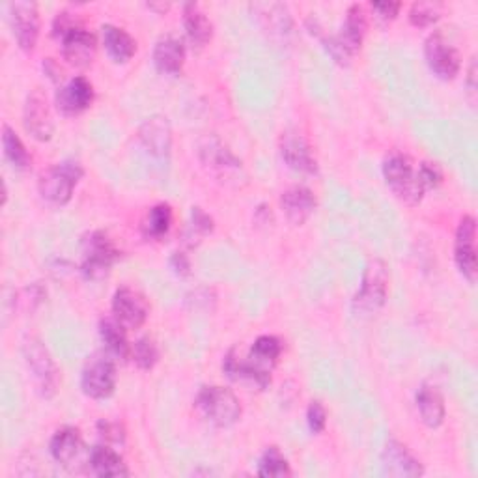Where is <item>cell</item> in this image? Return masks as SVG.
<instances>
[{
    "label": "cell",
    "instance_id": "obj_1",
    "mask_svg": "<svg viewBox=\"0 0 478 478\" xmlns=\"http://www.w3.org/2000/svg\"><path fill=\"white\" fill-rule=\"evenodd\" d=\"M195 408L204 421L215 428H230L241 419V403L238 396L225 387H202L197 394Z\"/></svg>",
    "mask_w": 478,
    "mask_h": 478
},
{
    "label": "cell",
    "instance_id": "obj_2",
    "mask_svg": "<svg viewBox=\"0 0 478 478\" xmlns=\"http://www.w3.org/2000/svg\"><path fill=\"white\" fill-rule=\"evenodd\" d=\"M383 178L391 191L410 206H417L426 193L419 178V168H415V163L406 154H391L383 161Z\"/></svg>",
    "mask_w": 478,
    "mask_h": 478
},
{
    "label": "cell",
    "instance_id": "obj_3",
    "mask_svg": "<svg viewBox=\"0 0 478 478\" xmlns=\"http://www.w3.org/2000/svg\"><path fill=\"white\" fill-rule=\"evenodd\" d=\"M83 176L85 170L77 161H62L40 176V195L53 206H66Z\"/></svg>",
    "mask_w": 478,
    "mask_h": 478
},
{
    "label": "cell",
    "instance_id": "obj_4",
    "mask_svg": "<svg viewBox=\"0 0 478 478\" xmlns=\"http://www.w3.org/2000/svg\"><path fill=\"white\" fill-rule=\"evenodd\" d=\"M364 32H366V14L362 6L353 5L346 14V21L342 25L341 34L333 36V38L323 40L325 49L329 51L331 56H333L337 64L350 66L355 53L361 49Z\"/></svg>",
    "mask_w": 478,
    "mask_h": 478
},
{
    "label": "cell",
    "instance_id": "obj_5",
    "mask_svg": "<svg viewBox=\"0 0 478 478\" xmlns=\"http://www.w3.org/2000/svg\"><path fill=\"white\" fill-rule=\"evenodd\" d=\"M389 291V268L383 260L374 259L364 268L362 282L353 298V310L361 314L378 312L385 301Z\"/></svg>",
    "mask_w": 478,
    "mask_h": 478
},
{
    "label": "cell",
    "instance_id": "obj_6",
    "mask_svg": "<svg viewBox=\"0 0 478 478\" xmlns=\"http://www.w3.org/2000/svg\"><path fill=\"white\" fill-rule=\"evenodd\" d=\"M117 364L115 359L107 351L90 357L83 369L81 376V389L86 396L94 400H105L113 396L117 389Z\"/></svg>",
    "mask_w": 478,
    "mask_h": 478
},
{
    "label": "cell",
    "instance_id": "obj_7",
    "mask_svg": "<svg viewBox=\"0 0 478 478\" xmlns=\"http://www.w3.org/2000/svg\"><path fill=\"white\" fill-rule=\"evenodd\" d=\"M23 357H25L26 369L32 374V380H34L38 392L44 398L55 396L56 385H58V376H56V366H55L49 351L46 350V346L40 341L28 339L23 344Z\"/></svg>",
    "mask_w": 478,
    "mask_h": 478
},
{
    "label": "cell",
    "instance_id": "obj_8",
    "mask_svg": "<svg viewBox=\"0 0 478 478\" xmlns=\"http://www.w3.org/2000/svg\"><path fill=\"white\" fill-rule=\"evenodd\" d=\"M85 247V260L81 271L90 280L105 279L113 268V264L120 259V250L115 247L103 232H92L83 241Z\"/></svg>",
    "mask_w": 478,
    "mask_h": 478
},
{
    "label": "cell",
    "instance_id": "obj_9",
    "mask_svg": "<svg viewBox=\"0 0 478 478\" xmlns=\"http://www.w3.org/2000/svg\"><path fill=\"white\" fill-rule=\"evenodd\" d=\"M426 64L435 77L453 81L462 67V58L456 47L441 32L432 34L424 44Z\"/></svg>",
    "mask_w": 478,
    "mask_h": 478
},
{
    "label": "cell",
    "instance_id": "obj_10",
    "mask_svg": "<svg viewBox=\"0 0 478 478\" xmlns=\"http://www.w3.org/2000/svg\"><path fill=\"white\" fill-rule=\"evenodd\" d=\"M8 17L12 25L14 38L23 51H32L40 36V14L38 5L19 0V3L8 5Z\"/></svg>",
    "mask_w": 478,
    "mask_h": 478
},
{
    "label": "cell",
    "instance_id": "obj_11",
    "mask_svg": "<svg viewBox=\"0 0 478 478\" xmlns=\"http://www.w3.org/2000/svg\"><path fill=\"white\" fill-rule=\"evenodd\" d=\"M454 262L458 271L469 280L474 282L478 275V259H476V220L471 215H465L456 230L454 241Z\"/></svg>",
    "mask_w": 478,
    "mask_h": 478
},
{
    "label": "cell",
    "instance_id": "obj_12",
    "mask_svg": "<svg viewBox=\"0 0 478 478\" xmlns=\"http://www.w3.org/2000/svg\"><path fill=\"white\" fill-rule=\"evenodd\" d=\"M51 456L69 471H79L86 458V447L77 428L64 426L51 439Z\"/></svg>",
    "mask_w": 478,
    "mask_h": 478
},
{
    "label": "cell",
    "instance_id": "obj_13",
    "mask_svg": "<svg viewBox=\"0 0 478 478\" xmlns=\"http://www.w3.org/2000/svg\"><path fill=\"white\" fill-rule=\"evenodd\" d=\"M23 124H25V129L36 140H40V142L51 140L55 133V122H53L47 97L40 90H34L32 94L26 96L25 110H23Z\"/></svg>",
    "mask_w": 478,
    "mask_h": 478
},
{
    "label": "cell",
    "instance_id": "obj_14",
    "mask_svg": "<svg viewBox=\"0 0 478 478\" xmlns=\"http://www.w3.org/2000/svg\"><path fill=\"white\" fill-rule=\"evenodd\" d=\"M113 314L126 329H138L148 318L150 307L140 291L124 286L113 298Z\"/></svg>",
    "mask_w": 478,
    "mask_h": 478
},
{
    "label": "cell",
    "instance_id": "obj_15",
    "mask_svg": "<svg viewBox=\"0 0 478 478\" xmlns=\"http://www.w3.org/2000/svg\"><path fill=\"white\" fill-rule=\"evenodd\" d=\"M280 156L284 163L300 174L314 176L318 172V161L312 154V148L300 133H282L280 137Z\"/></svg>",
    "mask_w": 478,
    "mask_h": 478
},
{
    "label": "cell",
    "instance_id": "obj_16",
    "mask_svg": "<svg viewBox=\"0 0 478 478\" xmlns=\"http://www.w3.org/2000/svg\"><path fill=\"white\" fill-rule=\"evenodd\" d=\"M138 140L144 150L154 158H167L172 148V127L167 117L154 115L138 127Z\"/></svg>",
    "mask_w": 478,
    "mask_h": 478
},
{
    "label": "cell",
    "instance_id": "obj_17",
    "mask_svg": "<svg viewBox=\"0 0 478 478\" xmlns=\"http://www.w3.org/2000/svg\"><path fill=\"white\" fill-rule=\"evenodd\" d=\"M60 42H62V56L69 66L83 69L94 62L97 40L96 36L85 26H79L69 32Z\"/></svg>",
    "mask_w": 478,
    "mask_h": 478
},
{
    "label": "cell",
    "instance_id": "obj_18",
    "mask_svg": "<svg viewBox=\"0 0 478 478\" xmlns=\"http://www.w3.org/2000/svg\"><path fill=\"white\" fill-rule=\"evenodd\" d=\"M381 465L389 476L408 478L424 474L421 462L408 451L406 445H402L396 439H391L385 443L381 453Z\"/></svg>",
    "mask_w": 478,
    "mask_h": 478
},
{
    "label": "cell",
    "instance_id": "obj_19",
    "mask_svg": "<svg viewBox=\"0 0 478 478\" xmlns=\"http://www.w3.org/2000/svg\"><path fill=\"white\" fill-rule=\"evenodd\" d=\"M94 103V86L86 77H76L56 92V108L66 117L79 115Z\"/></svg>",
    "mask_w": 478,
    "mask_h": 478
},
{
    "label": "cell",
    "instance_id": "obj_20",
    "mask_svg": "<svg viewBox=\"0 0 478 478\" xmlns=\"http://www.w3.org/2000/svg\"><path fill=\"white\" fill-rule=\"evenodd\" d=\"M250 10L256 17H259L262 28L270 34L271 40L286 42L290 38L293 30V21L284 5L259 3V5H252Z\"/></svg>",
    "mask_w": 478,
    "mask_h": 478
},
{
    "label": "cell",
    "instance_id": "obj_21",
    "mask_svg": "<svg viewBox=\"0 0 478 478\" xmlns=\"http://www.w3.org/2000/svg\"><path fill=\"white\" fill-rule=\"evenodd\" d=\"M280 208L291 225L301 227L307 223L309 217L316 209V197L309 188L303 186L290 188L280 197Z\"/></svg>",
    "mask_w": 478,
    "mask_h": 478
},
{
    "label": "cell",
    "instance_id": "obj_22",
    "mask_svg": "<svg viewBox=\"0 0 478 478\" xmlns=\"http://www.w3.org/2000/svg\"><path fill=\"white\" fill-rule=\"evenodd\" d=\"M186 62V44L176 36H163L154 47V64L165 76H178Z\"/></svg>",
    "mask_w": 478,
    "mask_h": 478
},
{
    "label": "cell",
    "instance_id": "obj_23",
    "mask_svg": "<svg viewBox=\"0 0 478 478\" xmlns=\"http://www.w3.org/2000/svg\"><path fill=\"white\" fill-rule=\"evenodd\" d=\"M223 371L227 372V376L232 381H238V383H249V385H254L259 389H268L271 385V376L260 374L247 361V357H243L236 348H232L227 353L225 362H223Z\"/></svg>",
    "mask_w": 478,
    "mask_h": 478
},
{
    "label": "cell",
    "instance_id": "obj_24",
    "mask_svg": "<svg viewBox=\"0 0 478 478\" xmlns=\"http://www.w3.org/2000/svg\"><path fill=\"white\" fill-rule=\"evenodd\" d=\"M101 40H103L105 51L117 64L129 62L137 53V42L133 40V36L120 26L103 25L101 26Z\"/></svg>",
    "mask_w": 478,
    "mask_h": 478
},
{
    "label": "cell",
    "instance_id": "obj_25",
    "mask_svg": "<svg viewBox=\"0 0 478 478\" xmlns=\"http://www.w3.org/2000/svg\"><path fill=\"white\" fill-rule=\"evenodd\" d=\"M282 353V342L277 337L264 335L254 341L252 348L247 353V361L254 366L256 371L264 376H271V371Z\"/></svg>",
    "mask_w": 478,
    "mask_h": 478
},
{
    "label": "cell",
    "instance_id": "obj_26",
    "mask_svg": "<svg viewBox=\"0 0 478 478\" xmlns=\"http://www.w3.org/2000/svg\"><path fill=\"white\" fill-rule=\"evenodd\" d=\"M88 463L92 467V471L97 476H107V478H122V476H129V469L124 462V458L117 453V449H113L110 445H97L90 451L88 456Z\"/></svg>",
    "mask_w": 478,
    "mask_h": 478
},
{
    "label": "cell",
    "instance_id": "obj_27",
    "mask_svg": "<svg viewBox=\"0 0 478 478\" xmlns=\"http://www.w3.org/2000/svg\"><path fill=\"white\" fill-rule=\"evenodd\" d=\"M183 26H186L188 42L191 44L193 49H202L211 40L213 25L197 5L183 6Z\"/></svg>",
    "mask_w": 478,
    "mask_h": 478
},
{
    "label": "cell",
    "instance_id": "obj_28",
    "mask_svg": "<svg viewBox=\"0 0 478 478\" xmlns=\"http://www.w3.org/2000/svg\"><path fill=\"white\" fill-rule=\"evenodd\" d=\"M417 410L428 428H437L445 421V400L433 385H422L417 392Z\"/></svg>",
    "mask_w": 478,
    "mask_h": 478
},
{
    "label": "cell",
    "instance_id": "obj_29",
    "mask_svg": "<svg viewBox=\"0 0 478 478\" xmlns=\"http://www.w3.org/2000/svg\"><path fill=\"white\" fill-rule=\"evenodd\" d=\"M99 335L105 344V351L113 359H129L131 344L126 335V327L117 320H103L99 323Z\"/></svg>",
    "mask_w": 478,
    "mask_h": 478
},
{
    "label": "cell",
    "instance_id": "obj_30",
    "mask_svg": "<svg viewBox=\"0 0 478 478\" xmlns=\"http://www.w3.org/2000/svg\"><path fill=\"white\" fill-rule=\"evenodd\" d=\"M200 158L208 167L219 172H230L241 168V161L234 158V154L227 146H223V142L215 137H209L200 144Z\"/></svg>",
    "mask_w": 478,
    "mask_h": 478
},
{
    "label": "cell",
    "instance_id": "obj_31",
    "mask_svg": "<svg viewBox=\"0 0 478 478\" xmlns=\"http://www.w3.org/2000/svg\"><path fill=\"white\" fill-rule=\"evenodd\" d=\"M172 227V208L168 204L154 206L142 223V232L148 239H161Z\"/></svg>",
    "mask_w": 478,
    "mask_h": 478
},
{
    "label": "cell",
    "instance_id": "obj_32",
    "mask_svg": "<svg viewBox=\"0 0 478 478\" xmlns=\"http://www.w3.org/2000/svg\"><path fill=\"white\" fill-rule=\"evenodd\" d=\"M3 148H5V158L12 163L15 170H28L32 165V158L26 152L23 140L17 137V133L5 124L3 127Z\"/></svg>",
    "mask_w": 478,
    "mask_h": 478
},
{
    "label": "cell",
    "instance_id": "obj_33",
    "mask_svg": "<svg viewBox=\"0 0 478 478\" xmlns=\"http://www.w3.org/2000/svg\"><path fill=\"white\" fill-rule=\"evenodd\" d=\"M259 474L270 478H284L291 474V469L282 453L277 447H270L259 462Z\"/></svg>",
    "mask_w": 478,
    "mask_h": 478
},
{
    "label": "cell",
    "instance_id": "obj_34",
    "mask_svg": "<svg viewBox=\"0 0 478 478\" xmlns=\"http://www.w3.org/2000/svg\"><path fill=\"white\" fill-rule=\"evenodd\" d=\"M129 359L135 361L138 369L152 371L159 361V350L152 339L142 337L131 346V357Z\"/></svg>",
    "mask_w": 478,
    "mask_h": 478
},
{
    "label": "cell",
    "instance_id": "obj_35",
    "mask_svg": "<svg viewBox=\"0 0 478 478\" xmlns=\"http://www.w3.org/2000/svg\"><path fill=\"white\" fill-rule=\"evenodd\" d=\"M441 14H443V5L441 3H426V0H421V3H415L410 8V21L415 26H430L439 21Z\"/></svg>",
    "mask_w": 478,
    "mask_h": 478
},
{
    "label": "cell",
    "instance_id": "obj_36",
    "mask_svg": "<svg viewBox=\"0 0 478 478\" xmlns=\"http://www.w3.org/2000/svg\"><path fill=\"white\" fill-rule=\"evenodd\" d=\"M97 433L103 441V445H124L126 443V430L120 422L115 421H99Z\"/></svg>",
    "mask_w": 478,
    "mask_h": 478
},
{
    "label": "cell",
    "instance_id": "obj_37",
    "mask_svg": "<svg viewBox=\"0 0 478 478\" xmlns=\"http://www.w3.org/2000/svg\"><path fill=\"white\" fill-rule=\"evenodd\" d=\"M186 303L191 310H204V312L209 310L211 312L215 309V293L209 288H197L189 293Z\"/></svg>",
    "mask_w": 478,
    "mask_h": 478
},
{
    "label": "cell",
    "instance_id": "obj_38",
    "mask_svg": "<svg viewBox=\"0 0 478 478\" xmlns=\"http://www.w3.org/2000/svg\"><path fill=\"white\" fill-rule=\"evenodd\" d=\"M79 26H83V25L76 15L69 14V12H60V14H56V17L53 21V36L56 40H62L64 36H67L69 32H73Z\"/></svg>",
    "mask_w": 478,
    "mask_h": 478
},
{
    "label": "cell",
    "instance_id": "obj_39",
    "mask_svg": "<svg viewBox=\"0 0 478 478\" xmlns=\"http://www.w3.org/2000/svg\"><path fill=\"white\" fill-rule=\"evenodd\" d=\"M213 230V219L204 213L200 208L193 209V220H191V227H189V239L195 238H202L206 234H209Z\"/></svg>",
    "mask_w": 478,
    "mask_h": 478
},
{
    "label": "cell",
    "instance_id": "obj_40",
    "mask_svg": "<svg viewBox=\"0 0 478 478\" xmlns=\"http://www.w3.org/2000/svg\"><path fill=\"white\" fill-rule=\"evenodd\" d=\"M419 178L424 189H435L443 181V172H441L439 165L424 161L419 165Z\"/></svg>",
    "mask_w": 478,
    "mask_h": 478
},
{
    "label": "cell",
    "instance_id": "obj_41",
    "mask_svg": "<svg viewBox=\"0 0 478 478\" xmlns=\"http://www.w3.org/2000/svg\"><path fill=\"white\" fill-rule=\"evenodd\" d=\"M307 422H309V428L312 433H321L327 426V412L323 408V403L314 400L310 402L309 406V412H307Z\"/></svg>",
    "mask_w": 478,
    "mask_h": 478
},
{
    "label": "cell",
    "instance_id": "obj_42",
    "mask_svg": "<svg viewBox=\"0 0 478 478\" xmlns=\"http://www.w3.org/2000/svg\"><path fill=\"white\" fill-rule=\"evenodd\" d=\"M400 8H402V5L400 3H392V0H383V3H372V12L376 14V19H380L381 23L392 21L398 15Z\"/></svg>",
    "mask_w": 478,
    "mask_h": 478
},
{
    "label": "cell",
    "instance_id": "obj_43",
    "mask_svg": "<svg viewBox=\"0 0 478 478\" xmlns=\"http://www.w3.org/2000/svg\"><path fill=\"white\" fill-rule=\"evenodd\" d=\"M170 268L174 270L176 275L179 277H188L191 273V262L188 259V254H183V252H174L170 256Z\"/></svg>",
    "mask_w": 478,
    "mask_h": 478
},
{
    "label": "cell",
    "instance_id": "obj_44",
    "mask_svg": "<svg viewBox=\"0 0 478 478\" xmlns=\"http://www.w3.org/2000/svg\"><path fill=\"white\" fill-rule=\"evenodd\" d=\"M150 10H159V12H167L168 5H148Z\"/></svg>",
    "mask_w": 478,
    "mask_h": 478
}]
</instances>
